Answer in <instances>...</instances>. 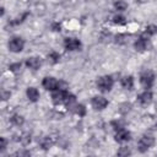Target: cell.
<instances>
[{
    "instance_id": "4316f807",
    "label": "cell",
    "mask_w": 157,
    "mask_h": 157,
    "mask_svg": "<svg viewBox=\"0 0 157 157\" xmlns=\"http://www.w3.org/2000/svg\"><path fill=\"white\" fill-rule=\"evenodd\" d=\"M29 155H31V153L27 152V151H18V152L15 153V156H29Z\"/></svg>"
},
{
    "instance_id": "603a6c76",
    "label": "cell",
    "mask_w": 157,
    "mask_h": 157,
    "mask_svg": "<svg viewBox=\"0 0 157 157\" xmlns=\"http://www.w3.org/2000/svg\"><path fill=\"white\" fill-rule=\"evenodd\" d=\"M9 69H10L11 71L16 72V71H18V70L21 69V63H13V64H10V65H9Z\"/></svg>"
},
{
    "instance_id": "6da1fadb",
    "label": "cell",
    "mask_w": 157,
    "mask_h": 157,
    "mask_svg": "<svg viewBox=\"0 0 157 157\" xmlns=\"http://www.w3.org/2000/svg\"><path fill=\"white\" fill-rule=\"evenodd\" d=\"M96 85L101 92H109L114 85V80L110 75H104V76L98 77Z\"/></svg>"
},
{
    "instance_id": "cb8c5ba5",
    "label": "cell",
    "mask_w": 157,
    "mask_h": 157,
    "mask_svg": "<svg viewBox=\"0 0 157 157\" xmlns=\"http://www.w3.org/2000/svg\"><path fill=\"white\" fill-rule=\"evenodd\" d=\"M6 146H7V141L5 137H0V152H4L6 150Z\"/></svg>"
},
{
    "instance_id": "8992f818",
    "label": "cell",
    "mask_w": 157,
    "mask_h": 157,
    "mask_svg": "<svg viewBox=\"0 0 157 157\" xmlns=\"http://www.w3.org/2000/svg\"><path fill=\"white\" fill-rule=\"evenodd\" d=\"M64 47H65V49L69 50V52H75V50H80L81 47H82V44H81V42H80L77 38L67 37V38H65V40H64Z\"/></svg>"
},
{
    "instance_id": "52a82bcc",
    "label": "cell",
    "mask_w": 157,
    "mask_h": 157,
    "mask_svg": "<svg viewBox=\"0 0 157 157\" xmlns=\"http://www.w3.org/2000/svg\"><path fill=\"white\" fill-rule=\"evenodd\" d=\"M42 86H43L45 90H48V91H54V90L59 88L60 82H59L55 77H53V76H47V77L43 78Z\"/></svg>"
},
{
    "instance_id": "484cf974",
    "label": "cell",
    "mask_w": 157,
    "mask_h": 157,
    "mask_svg": "<svg viewBox=\"0 0 157 157\" xmlns=\"http://www.w3.org/2000/svg\"><path fill=\"white\" fill-rule=\"evenodd\" d=\"M52 28H53V31H60L61 26H60V23L55 22V23H53V25H52Z\"/></svg>"
},
{
    "instance_id": "ac0fdd59",
    "label": "cell",
    "mask_w": 157,
    "mask_h": 157,
    "mask_svg": "<svg viewBox=\"0 0 157 157\" xmlns=\"http://www.w3.org/2000/svg\"><path fill=\"white\" fill-rule=\"evenodd\" d=\"M114 9L118 10V11H125L128 9V4L124 0H117L114 2Z\"/></svg>"
},
{
    "instance_id": "30bf717a",
    "label": "cell",
    "mask_w": 157,
    "mask_h": 157,
    "mask_svg": "<svg viewBox=\"0 0 157 157\" xmlns=\"http://www.w3.org/2000/svg\"><path fill=\"white\" fill-rule=\"evenodd\" d=\"M152 97H153L152 92L148 91V90H145L144 92H141V93L137 96V101H139L142 105H146V104H150V103H151Z\"/></svg>"
},
{
    "instance_id": "9a60e30c",
    "label": "cell",
    "mask_w": 157,
    "mask_h": 157,
    "mask_svg": "<svg viewBox=\"0 0 157 157\" xmlns=\"http://www.w3.org/2000/svg\"><path fill=\"white\" fill-rule=\"evenodd\" d=\"M64 103H65V105L67 107V109H71V110H72L74 107H75L76 103H77V102H76V97H75L74 94H70V93H69V96L66 97V99H65Z\"/></svg>"
},
{
    "instance_id": "7a4b0ae2",
    "label": "cell",
    "mask_w": 157,
    "mask_h": 157,
    "mask_svg": "<svg viewBox=\"0 0 157 157\" xmlns=\"http://www.w3.org/2000/svg\"><path fill=\"white\" fill-rule=\"evenodd\" d=\"M155 144V137L152 135H148V134H145L140 137L139 142H137V148L140 152H146L148 148H151Z\"/></svg>"
},
{
    "instance_id": "5bb4252c",
    "label": "cell",
    "mask_w": 157,
    "mask_h": 157,
    "mask_svg": "<svg viewBox=\"0 0 157 157\" xmlns=\"http://www.w3.org/2000/svg\"><path fill=\"white\" fill-rule=\"evenodd\" d=\"M120 83H121V86L124 87V88H126V90H132V87H134V77L132 76H124L123 78H121V81H120Z\"/></svg>"
},
{
    "instance_id": "3957f363",
    "label": "cell",
    "mask_w": 157,
    "mask_h": 157,
    "mask_svg": "<svg viewBox=\"0 0 157 157\" xmlns=\"http://www.w3.org/2000/svg\"><path fill=\"white\" fill-rule=\"evenodd\" d=\"M155 82V74L151 70H145L140 74V83L144 86V88L150 90L153 86Z\"/></svg>"
},
{
    "instance_id": "8fae6325",
    "label": "cell",
    "mask_w": 157,
    "mask_h": 157,
    "mask_svg": "<svg viewBox=\"0 0 157 157\" xmlns=\"http://www.w3.org/2000/svg\"><path fill=\"white\" fill-rule=\"evenodd\" d=\"M42 65V60L39 56H31L28 59H26V66L32 69V70H38Z\"/></svg>"
},
{
    "instance_id": "7402d4cb",
    "label": "cell",
    "mask_w": 157,
    "mask_h": 157,
    "mask_svg": "<svg viewBox=\"0 0 157 157\" xmlns=\"http://www.w3.org/2000/svg\"><path fill=\"white\" fill-rule=\"evenodd\" d=\"M131 152H130V150L128 148V147H121L118 152H117V155L118 156H128V155H130Z\"/></svg>"
},
{
    "instance_id": "d6986e66",
    "label": "cell",
    "mask_w": 157,
    "mask_h": 157,
    "mask_svg": "<svg viewBox=\"0 0 157 157\" xmlns=\"http://www.w3.org/2000/svg\"><path fill=\"white\" fill-rule=\"evenodd\" d=\"M156 33H157V26L150 25V26H147V27H146L144 36H147V37H150V36H153V34H156Z\"/></svg>"
},
{
    "instance_id": "e0dca14e",
    "label": "cell",
    "mask_w": 157,
    "mask_h": 157,
    "mask_svg": "<svg viewBox=\"0 0 157 157\" xmlns=\"http://www.w3.org/2000/svg\"><path fill=\"white\" fill-rule=\"evenodd\" d=\"M10 121H11L12 124H15V125L20 126V125H22V124H23L25 119H23V117H22V115H20V114H13V115L10 118Z\"/></svg>"
},
{
    "instance_id": "9c48e42d",
    "label": "cell",
    "mask_w": 157,
    "mask_h": 157,
    "mask_svg": "<svg viewBox=\"0 0 157 157\" xmlns=\"http://www.w3.org/2000/svg\"><path fill=\"white\" fill-rule=\"evenodd\" d=\"M114 139H115L117 142H126V141H129L131 139V134L126 129L119 128V129H117V132H115Z\"/></svg>"
},
{
    "instance_id": "277c9868",
    "label": "cell",
    "mask_w": 157,
    "mask_h": 157,
    "mask_svg": "<svg viewBox=\"0 0 157 157\" xmlns=\"http://www.w3.org/2000/svg\"><path fill=\"white\" fill-rule=\"evenodd\" d=\"M7 47H9V50L12 52V53H20L23 50V47H25V40L21 38V37H12L9 43H7Z\"/></svg>"
},
{
    "instance_id": "5b68a950",
    "label": "cell",
    "mask_w": 157,
    "mask_h": 157,
    "mask_svg": "<svg viewBox=\"0 0 157 157\" xmlns=\"http://www.w3.org/2000/svg\"><path fill=\"white\" fill-rule=\"evenodd\" d=\"M67 96H69V91L65 90V88H63V87H59V88L52 91V101L55 104H59V103L65 102V99H66Z\"/></svg>"
},
{
    "instance_id": "ffe728a7",
    "label": "cell",
    "mask_w": 157,
    "mask_h": 157,
    "mask_svg": "<svg viewBox=\"0 0 157 157\" xmlns=\"http://www.w3.org/2000/svg\"><path fill=\"white\" fill-rule=\"evenodd\" d=\"M48 59H49L53 64H56V63H59V60H60V54L56 53V52H52V53L48 55Z\"/></svg>"
},
{
    "instance_id": "2e32d148",
    "label": "cell",
    "mask_w": 157,
    "mask_h": 157,
    "mask_svg": "<svg viewBox=\"0 0 157 157\" xmlns=\"http://www.w3.org/2000/svg\"><path fill=\"white\" fill-rule=\"evenodd\" d=\"M72 112L75 114H77L78 117H85L86 115V108H85L83 104H80V103H76V105L74 107Z\"/></svg>"
},
{
    "instance_id": "ba28073f",
    "label": "cell",
    "mask_w": 157,
    "mask_h": 157,
    "mask_svg": "<svg viewBox=\"0 0 157 157\" xmlns=\"http://www.w3.org/2000/svg\"><path fill=\"white\" fill-rule=\"evenodd\" d=\"M91 104L96 110H103L108 105V101L102 96H94L91 99Z\"/></svg>"
},
{
    "instance_id": "4fadbf2b",
    "label": "cell",
    "mask_w": 157,
    "mask_h": 157,
    "mask_svg": "<svg viewBox=\"0 0 157 157\" xmlns=\"http://www.w3.org/2000/svg\"><path fill=\"white\" fill-rule=\"evenodd\" d=\"M26 94H27V98L31 102H37L39 99V96H40L36 87H28L27 91H26Z\"/></svg>"
},
{
    "instance_id": "44dd1931",
    "label": "cell",
    "mask_w": 157,
    "mask_h": 157,
    "mask_svg": "<svg viewBox=\"0 0 157 157\" xmlns=\"http://www.w3.org/2000/svg\"><path fill=\"white\" fill-rule=\"evenodd\" d=\"M113 22H114L115 25H125L126 20H125V17L121 16V15H115V16L113 17Z\"/></svg>"
},
{
    "instance_id": "7c38bea8",
    "label": "cell",
    "mask_w": 157,
    "mask_h": 157,
    "mask_svg": "<svg viewBox=\"0 0 157 157\" xmlns=\"http://www.w3.org/2000/svg\"><path fill=\"white\" fill-rule=\"evenodd\" d=\"M147 45H148V39L146 38V36H141V37L135 42V44H134V47H135V49H136L137 52H144V50H146V49H147Z\"/></svg>"
},
{
    "instance_id": "d4e9b609",
    "label": "cell",
    "mask_w": 157,
    "mask_h": 157,
    "mask_svg": "<svg viewBox=\"0 0 157 157\" xmlns=\"http://www.w3.org/2000/svg\"><path fill=\"white\" fill-rule=\"evenodd\" d=\"M125 38H126V36L125 34H118L117 37H115V42L117 43H119V44H123V43H125Z\"/></svg>"
}]
</instances>
